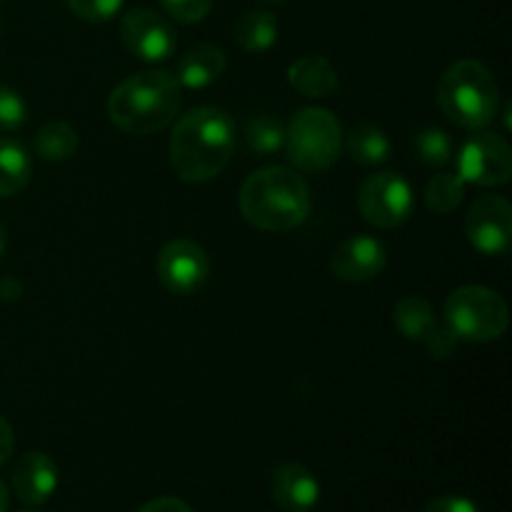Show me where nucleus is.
Segmentation results:
<instances>
[{
	"mask_svg": "<svg viewBox=\"0 0 512 512\" xmlns=\"http://www.w3.org/2000/svg\"><path fill=\"white\" fill-rule=\"evenodd\" d=\"M28 120V105L20 98L18 90L0 85V133L20 130Z\"/></svg>",
	"mask_w": 512,
	"mask_h": 512,
	"instance_id": "obj_25",
	"label": "nucleus"
},
{
	"mask_svg": "<svg viewBox=\"0 0 512 512\" xmlns=\"http://www.w3.org/2000/svg\"><path fill=\"white\" fill-rule=\"evenodd\" d=\"M233 38L245 53H265L278 40V18L268 10H248L235 20Z\"/></svg>",
	"mask_w": 512,
	"mask_h": 512,
	"instance_id": "obj_18",
	"label": "nucleus"
},
{
	"mask_svg": "<svg viewBox=\"0 0 512 512\" xmlns=\"http://www.w3.org/2000/svg\"><path fill=\"white\" fill-rule=\"evenodd\" d=\"M225 65H228V60L218 45L200 43L180 58L175 78H178L180 88L203 90L225 73Z\"/></svg>",
	"mask_w": 512,
	"mask_h": 512,
	"instance_id": "obj_15",
	"label": "nucleus"
},
{
	"mask_svg": "<svg viewBox=\"0 0 512 512\" xmlns=\"http://www.w3.org/2000/svg\"><path fill=\"white\" fill-rule=\"evenodd\" d=\"M165 13L178 23H200L213 8V0H160Z\"/></svg>",
	"mask_w": 512,
	"mask_h": 512,
	"instance_id": "obj_27",
	"label": "nucleus"
},
{
	"mask_svg": "<svg viewBox=\"0 0 512 512\" xmlns=\"http://www.w3.org/2000/svg\"><path fill=\"white\" fill-rule=\"evenodd\" d=\"M458 175L465 185L495 188L512 178V150L503 135L475 130L458 155Z\"/></svg>",
	"mask_w": 512,
	"mask_h": 512,
	"instance_id": "obj_7",
	"label": "nucleus"
},
{
	"mask_svg": "<svg viewBox=\"0 0 512 512\" xmlns=\"http://www.w3.org/2000/svg\"><path fill=\"white\" fill-rule=\"evenodd\" d=\"M125 48L145 63H163L175 50V30L163 15L150 8H135L120 23Z\"/></svg>",
	"mask_w": 512,
	"mask_h": 512,
	"instance_id": "obj_11",
	"label": "nucleus"
},
{
	"mask_svg": "<svg viewBox=\"0 0 512 512\" xmlns=\"http://www.w3.org/2000/svg\"><path fill=\"white\" fill-rule=\"evenodd\" d=\"M260 3H285V0H260Z\"/></svg>",
	"mask_w": 512,
	"mask_h": 512,
	"instance_id": "obj_34",
	"label": "nucleus"
},
{
	"mask_svg": "<svg viewBox=\"0 0 512 512\" xmlns=\"http://www.w3.org/2000/svg\"><path fill=\"white\" fill-rule=\"evenodd\" d=\"M358 208L375 228L393 230L413 215L415 195L400 173L370 175L358 193Z\"/></svg>",
	"mask_w": 512,
	"mask_h": 512,
	"instance_id": "obj_8",
	"label": "nucleus"
},
{
	"mask_svg": "<svg viewBox=\"0 0 512 512\" xmlns=\"http://www.w3.org/2000/svg\"><path fill=\"white\" fill-rule=\"evenodd\" d=\"M35 153L43 160H60L73 158L75 150H78V133H75L73 125L63 123V120H50L43 128L35 133Z\"/></svg>",
	"mask_w": 512,
	"mask_h": 512,
	"instance_id": "obj_21",
	"label": "nucleus"
},
{
	"mask_svg": "<svg viewBox=\"0 0 512 512\" xmlns=\"http://www.w3.org/2000/svg\"><path fill=\"white\" fill-rule=\"evenodd\" d=\"M5 245H8V235H5V228L0 225V258H3L5 253Z\"/></svg>",
	"mask_w": 512,
	"mask_h": 512,
	"instance_id": "obj_33",
	"label": "nucleus"
},
{
	"mask_svg": "<svg viewBox=\"0 0 512 512\" xmlns=\"http://www.w3.org/2000/svg\"><path fill=\"white\" fill-rule=\"evenodd\" d=\"M438 103L455 125L483 130L498 115V83L478 60H458L440 78Z\"/></svg>",
	"mask_w": 512,
	"mask_h": 512,
	"instance_id": "obj_4",
	"label": "nucleus"
},
{
	"mask_svg": "<svg viewBox=\"0 0 512 512\" xmlns=\"http://www.w3.org/2000/svg\"><path fill=\"white\" fill-rule=\"evenodd\" d=\"M23 512H33V510H23Z\"/></svg>",
	"mask_w": 512,
	"mask_h": 512,
	"instance_id": "obj_35",
	"label": "nucleus"
},
{
	"mask_svg": "<svg viewBox=\"0 0 512 512\" xmlns=\"http://www.w3.org/2000/svg\"><path fill=\"white\" fill-rule=\"evenodd\" d=\"M465 235L488 258L505 255L512 245V205L503 195H483L465 215Z\"/></svg>",
	"mask_w": 512,
	"mask_h": 512,
	"instance_id": "obj_9",
	"label": "nucleus"
},
{
	"mask_svg": "<svg viewBox=\"0 0 512 512\" xmlns=\"http://www.w3.org/2000/svg\"><path fill=\"white\" fill-rule=\"evenodd\" d=\"M423 343H425V348H428L430 358L448 360L450 355L455 353V345H458V340H455V335L450 333L448 328H435L433 333L423 340Z\"/></svg>",
	"mask_w": 512,
	"mask_h": 512,
	"instance_id": "obj_28",
	"label": "nucleus"
},
{
	"mask_svg": "<svg viewBox=\"0 0 512 512\" xmlns=\"http://www.w3.org/2000/svg\"><path fill=\"white\" fill-rule=\"evenodd\" d=\"M13 448H15L13 428L8 425V420L0 418V465L8 463L10 455H13Z\"/></svg>",
	"mask_w": 512,
	"mask_h": 512,
	"instance_id": "obj_31",
	"label": "nucleus"
},
{
	"mask_svg": "<svg viewBox=\"0 0 512 512\" xmlns=\"http://www.w3.org/2000/svg\"><path fill=\"white\" fill-rule=\"evenodd\" d=\"M283 150L295 168L308 173L328 170L343 150L340 120L325 108L300 110L285 130Z\"/></svg>",
	"mask_w": 512,
	"mask_h": 512,
	"instance_id": "obj_6",
	"label": "nucleus"
},
{
	"mask_svg": "<svg viewBox=\"0 0 512 512\" xmlns=\"http://www.w3.org/2000/svg\"><path fill=\"white\" fill-rule=\"evenodd\" d=\"M270 498L283 512H310L320 500V483L305 465L285 463L270 478Z\"/></svg>",
	"mask_w": 512,
	"mask_h": 512,
	"instance_id": "obj_13",
	"label": "nucleus"
},
{
	"mask_svg": "<svg viewBox=\"0 0 512 512\" xmlns=\"http://www.w3.org/2000/svg\"><path fill=\"white\" fill-rule=\"evenodd\" d=\"M445 328L455 340L490 343L498 340L510 325V310L503 295L485 285H463L445 300Z\"/></svg>",
	"mask_w": 512,
	"mask_h": 512,
	"instance_id": "obj_5",
	"label": "nucleus"
},
{
	"mask_svg": "<svg viewBox=\"0 0 512 512\" xmlns=\"http://www.w3.org/2000/svg\"><path fill=\"white\" fill-rule=\"evenodd\" d=\"M8 505H10V495H8V488H5V485L0 483V512H8Z\"/></svg>",
	"mask_w": 512,
	"mask_h": 512,
	"instance_id": "obj_32",
	"label": "nucleus"
},
{
	"mask_svg": "<svg viewBox=\"0 0 512 512\" xmlns=\"http://www.w3.org/2000/svg\"><path fill=\"white\" fill-rule=\"evenodd\" d=\"M210 258L198 243L175 238L158 253V278L173 295H193L208 283Z\"/></svg>",
	"mask_w": 512,
	"mask_h": 512,
	"instance_id": "obj_10",
	"label": "nucleus"
},
{
	"mask_svg": "<svg viewBox=\"0 0 512 512\" xmlns=\"http://www.w3.org/2000/svg\"><path fill=\"white\" fill-rule=\"evenodd\" d=\"M423 512H480V510L473 500L460 498V495H443V498L430 500Z\"/></svg>",
	"mask_w": 512,
	"mask_h": 512,
	"instance_id": "obj_29",
	"label": "nucleus"
},
{
	"mask_svg": "<svg viewBox=\"0 0 512 512\" xmlns=\"http://www.w3.org/2000/svg\"><path fill=\"white\" fill-rule=\"evenodd\" d=\"M235 148V123L225 110L203 105L178 118L170 135V165L185 183L218 178Z\"/></svg>",
	"mask_w": 512,
	"mask_h": 512,
	"instance_id": "obj_1",
	"label": "nucleus"
},
{
	"mask_svg": "<svg viewBox=\"0 0 512 512\" xmlns=\"http://www.w3.org/2000/svg\"><path fill=\"white\" fill-rule=\"evenodd\" d=\"M345 150H348V155L355 160V163L368 165L370 168V165H383L385 160L390 158L393 145H390V138L383 133V130L375 128V125L370 123H363L348 135V140H345Z\"/></svg>",
	"mask_w": 512,
	"mask_h": 512,
	"instance_id": "obj_20",
	"label": "nucleus"
},
{
	"mask_svg": "<svg viewBox=\"0 0 512 512\" xmlns=\"http://www.w3.org/2000/svg\"><path fill=\"white\" fill-rule=\"evenodd\" d=\"M388 265V250L373 235H353L330 255V270L343 283H368Z\"/></svg>",
	"mask_w": 512,
	"mask_h": 512,
	"instance_id": "obj_12",
	"label": "nucleus"
},
{
	"mask_svg": "<svg viewBox=\"0 0 512 512\" xmlns=\"http://www.w3.org/2000/svg\"><path fill=\"white\" fill-rule=\"evenodd\" d=\"M138 512H193V508L180 498H155L145 503Z\"/></svg>",
	"mask_w": 512,
	"mask_h": 512,
	"instance_id": "obj_30",
	"label": "nucleus"
},
{
	"mask_svg": "<svg viewBox=\"0 0 512 512\" xmlns=\"http://www.w3.org/2000/svg\"><path fill=\"white\" fill-rule=\"evenodd\" d=\"M413 148L420 163L433 165V168H440V165L450 163V158H453V140L440 128L420 130L413 140Z\"/></svg>",
	"mask_w": 512,
	"mask_h": 512,
	"instance_id": "obj_24",
	"label": "nucleus"
},
{
	"mask_svg": "<svg viewBox=\"0 0 512 512\" xmlns=\"http://www.w3.org/2000/svg\"><path fill=\"white\" fill-rule=\"evenodd\" d=\"M288 80L305 98H328L338 88V73L323 55H303L288 70Z\"/></svg>",
	"mask_w": 512,
	"mask_h": 512,
	"instance_id": "obj_16",
	"label": "nucleus"
},
{
	"mask_svg": "<svg viewBox=\"0 0 512 512\" xmlns=\"http://www.w3.org/2000/svg\"><path fill=\"white\" fill-rule=\"evenodd\" d=\"M308 180L293 168L273 165L250 175L240 188V213L265 233H290L310 215Z\"/></svg>",
	"mask_w": 512,
	"mask_h": 512,
	"instance_id": "obj_2",
	"label": "nucleus"
},
{
	"mask_svg": "<svg viewBox=\"0 0 512 512\" xmlns=\"http://www.w3.org/2000/svg\"><path fill=\"white\" fill-rule=\"evenodd\" d=\"M183 88L168 70H140L108 98V118L123 133L153 135L168 128L180 113Z\"/></svg>",
	"mask_w": 512,
	"mask_h": 512,
	"instance_id": "obj_3",
	"label": "nucleus"
},
{
	"mask_svg": "<svg viewBox=\"0 0 512 512\" xmlns=\"http://www.w3.org/2000/svg\"><path fill=\"white\" fill-rule=\"evenodd\" d=\"M393 323L403 338L420 340V343L438 328L433 303L425 300L423 295H405V298H400L393 308Z\"/></svg>",
	"mask_w": 512,
	"mask_h": 512,
	"instance_id": "obj_19",
	"label": "nucleus"
},
{
	"mask_svg": "<svg viewBox=\"0 0 512 512\" xmlns=\"http://www.w3.org/2000/svg\"><path fill=\"white\" fill-rule=\"evenodd\" d=\"M30 178H33V160L25 145L13 138H0V198L23 193Z\"/></svg>",
	"mask_w": 512,
	"mask_h": 512,
	"instance_id": "obj_17",
	"label": "nucleus"
},
{
	"mask_svg": "<svg viewBox=\"0 0 512 512\" xmlns=\"http://www.w3.org/2000/svg\"><path fill=\"white\" fill-rule=\"evenodd\" d=\"M245 145L255 155H260V158L278 153L285 145V125L278 118H273V115H258V118L248 123Z\"/></svg>",
	"mask_w": 512,
	"mask_h": 512,
	"instance_id": "obj_23",
	"label": "nucleus"
},
{
	"mask_svg": "<svg viewBox=\"0 0 512 512\" xmlns=\"http://www.w3.org/2000/svg\"><path fill=\"white\" fill-rule=\"evenodd\" d=\"M58 488V465L40 450L25 453L13 468V490L25 505H43Z\"/></svg>",
	"mask_w": 512,
	"mask_h": 512,
	"instance_id": "obj_14",
	"label": "nucleus"
},
{
	"mask_svg": "<svg viewBox=\"0 0 512 512\" xmlns=\"http://www.w3.org/2000/svg\"><path fill=\"white\" fill-rule=\"evenodd\" d=\"M78 18L88 23H105L123 8V0H65Z\"/></svg>",
	"mask_w": 512,
	"mask_h": 512,
	"instance_id": "obj_26",
	"label": "nucleus"
},
{
	"mask_svg": "<svg viewBox=\"0 0 512 512\" xmlns=\"http://www.w3.org/2000/svg\"><path fill=\"white\" fill-rule=\"evenodd\" d=\"M465 183L458 173H440L425 185V203L438 215H448L463 203Z\"/></svg>",
	"mask_w": 512,
	"mask_h": 512,
	"instance_id": "obj_22",
	"label": "nucleus"
}]
</instances>
